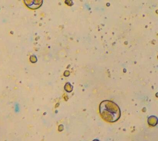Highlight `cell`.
<instances>
[{
    "instance_id": "1",
    "label": "cell",
    "mask_w": 158,
    "mask_h": 141,
    "mask_svg": "<svg viewBox=\"0 0 158 141\" xmlns=\"http://www.w3.org/2000/svg\"><path fill=\"white\" fill-rule=\"evenodd\" d=\"M99 112L103 119L109 123L116 122L121 115L118 106L113 102L108 100L103 101L100 104Z\"/></svg>"
}]
</instances>
